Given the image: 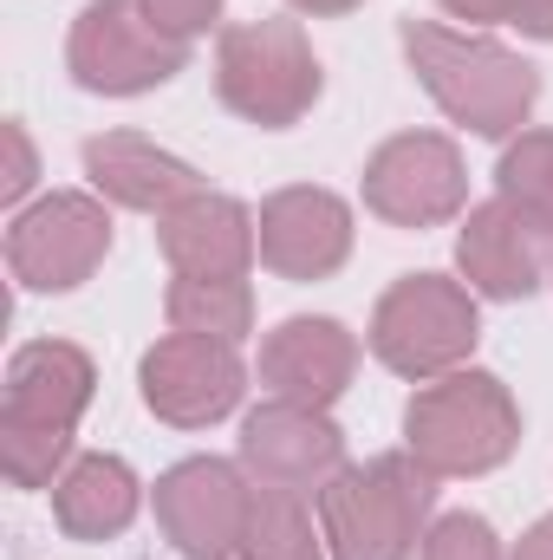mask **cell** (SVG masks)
Masks as SVG:
<instances>
[{"label":"cell","mask_w":553,"mask_h":560,"mask_svg":"<svg viewBox=\"0 0 553 560\" xmlns=\"http://www.w3.org/2000/svg\"><path fill=\"white\" fill-rule=\"evenodd\" d=\"M398 46L411 59L416 85L436 98V112L475 138H521L534 105H541V72L489 39V33H469V26H443V20H404L398 26Z\"/></svg>","instance_id":"1"},{"label":"cell","mask_w":553,"mask_h":560,"mask_svg":"<svg viewBox=\"0 0 553 560\" xmlns=\"http://www.w3.org/2000/svg\"><path fill=\"white\" fill-rule=\"evenodd\" d=\"M98 365L72 339H33L7 359L0 469L13 489H52L72 463V430L92 411Z\"/></svg>","instance_id":"2"},{"label":"cell","mask_w":553,"mask_h":560,"mask_svg":"<svg viewBox=\"0 0 553 560\" xmlns=\"http://www.w3.org/2000/svg\"><path fill=\"white\" fill-rule=\"evenodd\" d=\"M404 450L436 482L489 476L521 450V405L495 372H475V365L443 372L416 385L404 405Z\"/></svg>","instance_id":"3"},{"label":"cell","mask_w":553,"mask_h":560,"mask_svg":"<svg viewBox=\"0 0 553 560\" xmlns=\"http://www.w3.org/2000/svg\"><path fill=\"white\" fill-rule=\"evenodd\" d=\"M436 509V476L411 450H385L372 463H345L319 495V528L332 560H411L423 555Z\"/></svg>","instance_id":"4"},{"label":"cell","mask_w":553,"mask_h":560,"mask_svg":"<svg viewBox=\"0 0 553 560\" xmlns=\"http://www.w3.org/2000/svg\"><path fill=\"white\" fill-rule=\"evenodd\" d=\"M326 92L319 52L299 20H235L215 39V98L261 125V131H293Z\"/></svg>","instance_id":"5"},{"label":"cell","mask_w":553,"mask_h":560,"mask_svg":"<svg viewBox=\"0 0 553 560\" xmlns=\"http://www.w3.org/2000/svg\"><path fill=\"white\" fill-rule=\"evenodd\" d=\"M475 339H482L475 293L449 275H404L372 306V352H378L385 372H398L411 385L462 372Z\"/></svg>","instance_id":"6"},{"label":"cell","mask_w":553,"mask_h":560,"mask_svg":"<svg viewBox=\"0 0 553 560\" xmlns=\"http://www.w3.org/2000/svg\"><path fill=\"white\" fill-rule=\"evenodd\" d=\"M183 66H189V46L169 39L143 13V0H85V13L72 20V39H66V72L98 98L156 92Z\"/></svg>","instance_id":"7"},{"label":"cell","mask_w":553,"mask_h":560,"mask_svg":"<svg viewBox=\"0 0 553 560\" xmlns=\"http://www.w3.org/2000/svg\"><path fill=\"white\" fill-rule=\"evenodd\" d=\"M111 255V202L85 189H52L26 202L7 229V268L26 293H72Z\"/></svg>","instance_id":"8"},{"label":"cell","mask_w":553,"mask_h":560,"mask_svg":"<svg viewBox=\"0 0 553 560\" xmlns=\"http://www.w3.org/2000/svg\"><path fill=\"white\" fill-rule=\"evenodd\" d=\"M365 209L391 229H443L469 209V163L443 131H398L365 156Z\"/></svg>","instance_id":"9"},{"label":"cell","mask_w":553,"mask_h":560,"mask_svg":"<svg viewBox=\"0 0 553 560\" xmlns=\"http://www.w3.org/2000/svg\"><path fill=\"white\" fill-rule=\"evenodd\" d=\"M255 482L228 456H189L156 476V528L183 560H235L248 541Z\"/></svg>","instance_id":"10"},{"label":"cell","mask_w":553,"mask_h":560,"mask_svg":"<svg viewBox=\"0 0 553 560\" xmlns=\"http://www.w3.org/2000/svg\"><path fill=\"white\" fill-rule=\"evenodd\" d=\"M138 392H143V411L156 423L209 430V423H222L242 405L248 365H242V352L222 346V339L169 332V339H156L138 359Z\"/></svg>","instance_id":"11"},{"label":"cell","mask_w":553,"mask_h":560,"mask_svg":"<svg viewBox=\"0 0 553 560\" xmlns=\"http://www.w3.org/2000/svg\"><path fill=\"white\" fill-rule=\"evenodd\" d=\"M235 463L248 469L255 489H286V495H326V482L345 469V430L332 423V411H306L268 398L242 418L235 436Z\"/></svg>","instance_id":"12"},{"label":"cell","mask_w":553,"mask_h":560,"mask_svg":"<svg viewBox=\"0 0 553 560\" xmlns=\"http://www.w3.org/2000/svg\"><path fill=\"white\" fill-rule=\"evenodd\" d=\"M261 268L280 280H332L352 261V202L319 183H286L261 202Z\"/></svg>","instance_id":"13"},{"label":"cell","mask_w":553,"mask_h":560,"mask_svg":"<svg viewBox=\"0 0 553 560\" xmlns=\"http://www.w3.org/2000/svg\"><path fill=\"white\" fill-rule=\"evenodd\" d=\"M352 372H358V332L345 319L293 313L261 339V385H268V398L306 405V411H332L352 392Z\"/></svg>","instance_id":"14"},{"label":"cell","mask_w":553,"mask_h":560,"mask_svg":"<svg viewBox=\"0 0 553 560\" xmlns=\"http://www.w3.org/2000/svg\"><path fill=\"white\" fill-rule=\"evenodd\" d=\"M456 268L469 280V293H482V300H528V293H541V280H553V235H541L502 196H489L462 215Z\"/></svg>","instance_id":"15"},{"label":"cell","mask_w":553,"mask_h":560,"mask_svg":"<svg viewBox=\"0 0 553 560\" xmlns=\"http://www.w3.org/2000/svg\"><path fill=\"white\" fill-rule=\"evenodd\" d=\"M156 248L176 275H248L261 255V222L248 202L196 189L169 215H156Z\"/></svg>","instance_id":"16"},{"label":"cell","mask_w":553,"mask_h":560,"mask_svg":"<svg viewBox=\"0 0 553 560\" xmlns=\"http://www.w3.org/2000/svg\"><path fill=\"white\" fill-rule=\"evenodd\" d=\"M85 183H92V196H105L111 209H138V215H169L183 196L202 189L196 163H183L176 150L150 143L143 131L85 138Z\"/></svg>","instance_id":"17"},{"label":"cell","mask_w":553,"mask_h":560,"mask_svg":"<svg viewBox=\"0 0 553 560\" xmlns=\"http://www.w3.org/2000/svg\"><path fill=\"white\" fill-rule=\"evenodd\" d=\"M143 509L138 469L111 450H85L66 463V476L52 482V522L66 528V541H118Z\"/></svg>","instance_id":"18"},{"label":"cell","mask_w":553,"mask_h":560,"mask_svg":"<svg viewBox=\"0 0 553 560\" xmlns=\"http://www.w3.org/2000/svg\"><path fill=\"white\" fill-rule=\"evenodd\" d=\"M163 313H169V332L242 346L255 332V287L248 275H176L163 293Z\"/></svg>","instance_id":"19"},{"label":"cell","mask_w":553,"mask_h":560,"mask_svg":"<svg viewBox=\"0 0 553 560\" xmlns=\"http://www.w3.org/2000/svg\"><path fill=\"white\" fill-rule=\"evenodd\" d=\"M242 560H332V548H326V528H313L306 495L255 489V515H248Z\"/></svg>","instance_id":"20"},{"label":"cell","mask_w":553,"mask_h":560,"mask_svg":"<svg viewBox=\"0 0 553 560\" xmlns=\"http://www.w3.org/2000/svg\"><path fill=\"white\" fill-rule=\"evenodd\" d=\"M495 196L508 209H521L541 235H553V131H521V138L502 143Z\"/></svg>","instance_id":"21"},{"label":"cell","mask_w":553,"mask_h":560,"mask_svg":"<svg viewBox=\"0 0 553 560\" xmlns=\"http://www.w3.org/2000/svg\"><path fill=\"white\" fill-rule=\"evenodd\" d=\"M416 560H508V555H502V535H495L482 515L456 509V515H436V522H430Z\"/></svg>","instance_id":"22"},{"label":"cell","mask_w":553,"mask_h":560,"mask_svg":"<svg viewBox=\"0 0 553 560\" xmlns=\"http://www.w3.org/2000/svg\"><path fill=\"white\" fill-rule=\"evenodd\" d=\"M0 143H7V170H0V202L7 209H20L26 196H33V183H39V150L26 138V125H0Z\"/></svg>","instance_id":"23"},{"label":"cell","mask_w":553,"mask_h":560,"mask_svg":"<svg viewBox=\"0 0 553 560\" xmlns=\"http://www.w3.org/2000/svg\"><path fill=\"white\" fill-rule=\"evenodd\" d=\"M222 7H228V0H143V13H150L169 39H183V46H189L196 33H209V26L222 20Z\"/></svg>","instance_id":"24"},{"label":"cell","mask_w":553,"mask_h":560,"mask_svg":"<svg viewBox=\"0 0 553 560\" xmlns=\"http://www.w3.org/2000/svg\"><path fill=\"white\" fill-rule=\"evenodd\" d=\"M449 20H469V33L475 26H515L521 20V0H436Z\"/></svg>","instance_id":"25"},{"label":"cell","mask_w":553,"mask_h":560,"mask_svg":"<svg viewBox=\"0 0 553 560\" xmlns=\"http://www.w3.org/2000/svg\"><path fill=\"white\" fill-rule=\"evenodd\" d=\"M508 560H553V515H541V522L521 535V548H515Z\"/></svg>","instance_id":"26"},{"label":"cell","mask_w":553,"mask_h":560,"mask_svg":"<svg viewBox=\"0 0 553 560\" xmlns=\"http://www.w3.org/2000/svg\"><path fill=\"white\" fill-rule=\"evenodd\" d=\"M528 39H553V0H521V20H515Z\"/></svg>","instance_id":"27"},{"label":"cell","mask_w":553,"mask_h":560,"mask_svg":"<svg viewBox=\"0 0 553 560\" xmlns=\"http://www.w3.org/2000/svg\"><path fill=\"white\" fill-rule=\"evenodd\" d=\"M286 7H299V13H352L365 0H286Z\"/></svg>","instance_id":"28"}]
</instances>
